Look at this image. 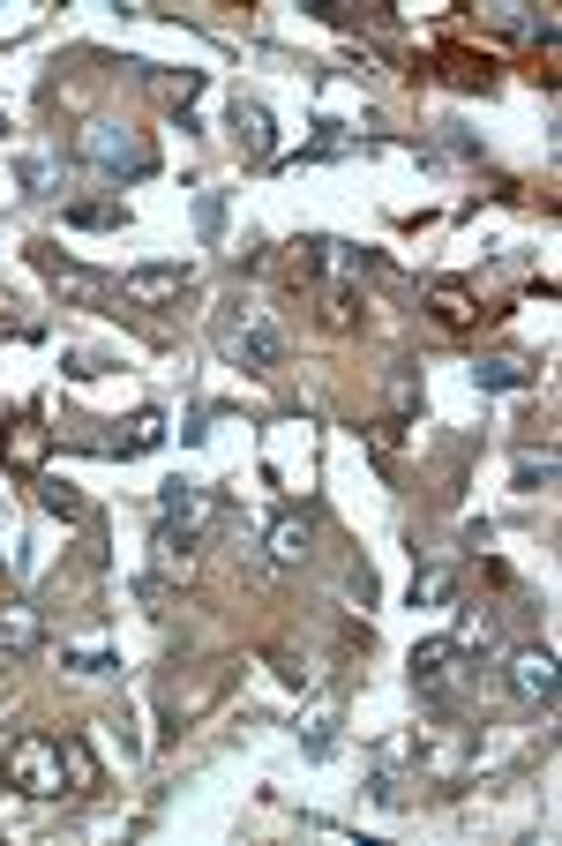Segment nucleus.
<instances>
[{
    "label": "nucleus",
    "instance_id": "nucleus-13",
    "mask_svg": "<svg viewBox=\"0 0 562 846\" xmlns=\"http://www.w3.org/2000/svg\"><path fill=\"white\" fill-rule=\"evenodd\" d=\"M121 203H68V225H90V233H98V225H121Z\"/></svg>",
    "mask_w": 562,
    "mask_h": 846
},
{
    "label": "nucleus",
    "instance_id": "nucleus-3",
    "mask_svg": "<svg viewBox=\"0 0 562 846\" xmlns=\"http://www.w3.org/2000/svg\"><path fill=\"white\" fill-rule=\"evenodd\" d=\"M60 771H68V749L53 734H23L8 757H0V779L23 787V794H60Z\"/></svg>",
    "mask_w": 562,
    "mask_h": 846
},
{
    "label": "nucleus",
    "instance_id": "nucleus-6",
    "mask_svg": "<svg viewBox=\"0 0 562 846\" xmlns=\"http://www.w3.org/2000/svg\"><path fill=\"white\" fill-rule=\"evenodd\" d=\"M233 127H240V150H248V158H270V150H278V135H270V113H262L256 98H233Z\"/></svg>",
    "mask_w": 562,
    "mask_h": 846
},
{
    "label": "nucleus",
    "instance_id": "nucleus-14",
    "mask_svg": "<svg viewBox=\"0 0 562 846\" xmlns=\"http://www.w3.org/2000/svg\"><path fill=\"white\" fill-rule=\"evenodd\" d=\"M420 599H450V569H442V562H428V569H420V577H413V607H420Z\"/></svg>",
    "mask_w": 562,
    "mask_h": 846
},
{
    "label": "nucleus",
    "instance_id": "nucleus-10",
    "mask_svg": "<svg viewBox=\"0 0 562 846\" xmlns=\"http://www.w3.org/2000/svg\"><path fill=\"white\" fill-rule=\"evenodd\" d=\"M0 636H8L15 652H31V644H38V614H31V607H8V622H0Z\"/></svg>",
    "mask_w": 562,
    "mask_h": 846
},
{
    "label": "nucleus",
    "instance_id": "nucleus-8",
    "mask_svg": "<svg viewBox=\"0 0 562 846\" xmlns=\"http://www.w3.org/2000/svg\"><path fill=\"white\" fill-rule=\"evenodd\" d=\"M473 382L480 390H532V368H525V360H480Z\"/></svg>",
    "mask_w": 562,
    "mask_h": 846
},
{
    "label": "nucleus",
    "instance_id": "nucleus-7",
    "mask_svg": "<svg viewBox=\"0 0 562 846\" xmlns=\"http://www.w3.org/2000/svg\"><path fill=\"white\" fill-rule=\"evenodd\" d=\"M307 540H315V524H307L301 509H285V517L270 524V562H301V554H307Z\"/></svg>",
    "mask_w": 562,
    "mask_h": 846
},
{
    "label": "nucleus",
    "instance_id": "nucleus-9",
    "mask_svg": "<svg viewBox=\"0 0 562 846\" xmlns=\"http://www.w3.org/2000/svg\"><path fill=\"white\" fill-rule=\"evenodd\" d=\"M435 315H442L450 330H465V323H473V293H465V285H435Z\"/></svg>",
    "mask_w": 562,
    "mask_h": 846
},
{
    "label": "nucleus",
    "instance_id": "nucleus-4",
    "mask_svg": "<svg viewBox=\"0 0 562 846\" xmlns=\"http://www.w3.org/2000/svg\"><path fill=\"white\" fill-rule=\"evenodd\" d=\"M510 697H518V704H532V712H555V659H548L540 644L510 652Z\"/></svg>",
    "mask_w": 562,
    "mask_h": 846
},
{
    "label": "nucleus",
    "instance_id": "nucleus-2",
    "mask_svg": "<svg viewBox=\"0 0 562 846\" xmlns=\"http://www.w3.org/2000/svg\"><path fill=\"white\" fill-rule=\"evenodd\" d=\"M225 352H233V368L270 375V368L285 360V330H278V315H270V307H240V315L225 323Z\"/></svg>",
    "mask_w": 562,
    "mask_h": 846
},
{
    "label": "nucleus",
    "instance_id": "nucleus-15",
    "mask_svg": "<svg viewBox=\"0 0 562 846\" xmlns=\"http://www.w3.org/2000/svg\"><path fill=\"white\" fill-rule=\"evenodd\" d=\"M8 458H15V465H38V458H45V435H38L31 420H23L15 435H8Z\"/></svg>",
    "mask_w": 562,
    "mask_h": 846
},
{
    "label": "nucleus",
    "instance_id": "nucleus-1",
    "mask_svg": "<svg viewBox=\"0 0 562 846\" xmlns=\"http://www.w3.org/2000/svg\"><path fill=\"white\" fill-rule=\"evenodd\" d=\"M76 158L98 166V172H128V180L158 172L150 135H135V127H121V121H83V127H76Z\"/></svg>",
    "mask_w": 562,
    "mask_h": 846
},
{
    "label": "nucleus",
    "instance_id": "nucleus-5",
    "mask_svg": "<svg viewBox=\"0 0 562 846\" xmlns=\"http://www.w3.org/2000/svg\"><path fill=\"white\" fill-rule=\"evenodd\" d=\"M188 285H195V270H188V262H143V270H128V278H121V293L143 300V307H158V300H180Z\"/></svg>",
    "mask_w": 562,
    "mask_h": 846
},
{
    "label": "nucleus",
    "instance_id": "nucleus-11",
    "mask_svg": "<svg viewBox=\"0 0 562 846\" xmlns=\"http://www.w3.org/2000/svg\"><path fill=\"white\" fill-rule=\"evenodd\" d=\"M38 503L53 509V517H90L83 495H76V487H60V480H45V487H38Z\"/></svg>",
    "mask_w": 562,
    "mask_h": 846
},
{
    "label": "nucleus",
    "instance_id": "nucleus-12",
    "mask_svg": "<svg viewBox=\"0 0 562 846\" xmlns=\"http://www.w3.org/2000/svg\"><path fill=\"white\" fill-rule=\"evenodd\" d=\"M555 480V450H525L518 458V487H548Z\"/></svg>",
    "mask_w": 562,
    "mask_h": 846
}]
</instances>
